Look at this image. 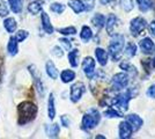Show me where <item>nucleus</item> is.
I'll use <instances>...</instances> for the list:
<instances>
[{
  "label": "nucleus",
  "mask_w": 155,
  "mask_h": 139,
  "mask_svg": "<svg viewBox=\"0 0 155 139\" xmlns=\"http://www.w3.org/2000/svg\"><path fill=\"white\" fill-rule=\"evenodd\" d=\"M19 111V123L20 124H26L35 118L37 114V107L31 102H22L18 108Z\"/></svg>",
  "instance_id": "nucleus-1"
},
{
  "label": "nucleus",
  "mask_w": 155,
  "mask_h": 139,
  "mask_svg": "<svg viewBox=\"0 0 155 139\" xmlns=\"http://www.w3.org/2000/svg\"><path fill=\"white\" fill-rule=\"evenodd\" d=\"M124 43H125V38H124L123 35H120V34L114 35L112 40L110 41L109 53L114 61H118L122 58V51H123Z\"/></svg>",
  "instance_id": "nucleus-2"
},
{
  "label": "nucleus",
  "mask_w": 155,
  "mask_h": 139,
  "mask_svg": "<svg viewBox=\"0 0 155 139\" xmlns=\"http://www.w3.org/2000/svg\"><path fill=\"white\" fill-rule=\"evenodd\" d=\"M101 115L96 109H89L88 113L82 117V127L84 130H91L100 123Z\"/></svg>",
  "instance_id": "nucleus-3"
},
{
  "label": "nucleus",
  "mask_w": 155,
  "mask_h": 139,
  "mask_svg": "<svg viewBox=\"0 0 155 139\" xmlns=\"http://www.w3.org/2000/svg\"><path fill=\"white\" fill-rule=\"evenodd\" d=\"M112 86L116 91H120L126 88L130 82V78L127 73H117L112 77Z\"/></svg>",
  "instance_id": "nucleus-4"
},
{
  "label": "nucleus",
  "mask_w": 155,
  "mask_h": 139,
  "mask_svg": "<svg viewBox=\"0 0 155 139\" xmlns=\"http://www.w3.org/2000/svg\"><path fill=\"white\" fill-rule=\"evenodd\" d=\"M146 27H147L146 20L143 18H141V16H138V18H134L133 20L131 21V23H130V30H131V34L133 36H138Z\"/></svg>",
  "instance_id": "nucleus-5"
},
{
  "label": "nucleus",
  "mask_w": 155,
  "mask_h": 139,
  "mask_svg": "<svg viewBox=\"0 0 155 139\" xmlns=\"http://www.w3.org/2000/svg\"><path fill=\"white\" fill-rule=\"evenodd\" d=\"M86 92V86L82 82H77L71 87V100L72 102H78L81 99L82 94Z\"/></svg>",
  "instance_id": "nucleus-6"
},
{
  "label": "nucleus",
  "mask_w": 155,
  "mask_h": 139,
  "mask_svg": "<svg viewBox=\"0 0 155 139\" xmlns=\"http://www.w3.org/2000/svg\"><path fill=\"white\" fill-rule=\"evenodd\" d=\"M82 70L88 78H93L95 74V60L91 57H86L82 60Z\"/></svg>",
  "instance_id": "nucleus-7"
},
{
  "label": "nucleus",
  "mask_w": 155,
  "mask_h": 139,
  "mask_svg": "<svg viewBox=\"0 0 155 139\" xmlns=\"http://www.w3.org/2000/svg\"><path fill=\"white\" fill-rule=\"evenodd\" d=\"M126 121L129 122V124L131 125V127H132V131H133V132L138 131V130L142 126V124H143V121L141 119V117L138 116V115H136V114L129 115L127 118H126Z\"/></svg>",
  "instance_id": "nucleus-8"
},
{
  "label": "nucleus",
  "mask_w": 155,
  "mask_h": 139,
  "mask_svg": "<svg viewBox=\"0 0 155 139\" xmlns=\"http://www.w3.org/2000/svg\"><path fill=\"white\" fill-rule=\"evenodd\" d=\"M132 133H133L132 127H131L127 121H124V122L119 123V138L127 139L132 136Z\"/></svg>",
  "instance_id": "nucleus-9"
},
{
  "label": "nucleus",
  "mask_w": 155,
  "mask_h": 139,
  "mask_svg": "<svg viewBox=\"0 0 155 139\" xmlns=\"http://www.w3.org/2000/svg\"><path fill=\"white\" fill-rule=\"evenodd\" d=\"M139 45H140L141 51L142 52H145V53L152 52V51H154V49H155L154 42L150 40V38H148V37H146V38H143V40L140 41Z\"/></svg>",
  "instance_id": "nucleus-10"
},
{
  "label": "nucleus",
  "mask_w": 155,
  "mask_h": 139,
  "mask_svg": "<svg viewBox=\"0 0 155 139\" xmlns=\"http://www.w3.org/2000/svg\"><path fill=\"white\" fill-rule=\"evenodd\" d=\"M95 57H96L97 61L100 63V65L105 66L108 63V52L102 49V48H96L95 49Z\"/></svg>",
  "instance_id": "nucleus-11"
},
{
  "label": "nucleus",
  "mask_w": 155,
  "mask_h": 139,
  "mask_svg": "<svg viewBox=\"0 0 155 139\" xmlns=\"http://www.w3.org/2000/svg\"><path fill=\"white\" fill-rule=\"evenodd\" d=\"M116 23H117V18L114 15V14H111L109 15V18H108V20L105 21V29H107V33L108 35H114L115 34V29H116Z\"/></svg>",
  "instance_id": "nucleus-12"
},
{
  "label": "nucleus",
  "mask_w": 155,
  "mask_h": 139,
  "mask_svg": "<svg viewBox=\"0 0 155 139\" xmlns=\"http://www.w3.org/2000/svg\"><path fill=\"white\" fill-rule=\"evenodd\" d=\"M42 26L43 29L45 30V33L52 34L53 33V27H52L51 22H50V18L46 13H42Z\"/></svg>",
  "instance_id": "nucleus-13"
},
{
  "label": "nucleus",
  "mask_w": 155,
  "mask_h": 139,
  "mask_svg": "<svg viewBox=\"0 0 155 139\" xmlns=\"http://www.w3.org/2000/svg\"><path fill=\"white\" fill-rule=\"evenodd\" d=\"M68 5L74 11V13L77 14H80L81 12L84 11V5L81 0H70L68 1Z\"/></svg>",
  "instance_id": "nucleus-14"
},
{
  "label": "nucleus",
  "mask_w": 155,
  "mask_h": 139,
  "mask_svg": "<svg viewBox=\"0 0 155 139\" xmlns=\"http://www.w3.org/2000/svg\"><path fill=\"white\" fill-rule=\"evenodd\" d=\"M46 68V73L51 78V79H57L58 78V71H57V67L54 66V64L52 63L51 60H48L45 65Z\"/></svg>",
  "instance_id": "nucleus-15"
},
{
  "label": "nucleus",
  "mask_w": 155,
  "mask_h": 139,
  "mask_svg": "<svg viewBox=\"0 0 155 139\" xmlns=\"http://www.w3.org/2000/svg\"><path fill=\"white\" fill-rule=\"evenodd\" d=\"M48 115H49V118L50 119H53L54 116H56V107H54V98H53V94H50V96H49Z\"/></svg>",
  "instance_id": "nucleus-16"
},
{
  "label": "nucleus",
  "mask_w": 155,
  "mask_h": 139,
  "mask_svg": "<svg viewBox=\"0 0 155 139\" xmlns=\"http://www.w3.org/2000/svg\"><path fill=\"white\" fill-rule=\"evenodd\" d=\"M7 50H8V52L9 55H12V56H15L18 51H19V49H18V41L15 37H11L9 41H8V44H7Z\"/></svg>",
  "instance_id": "nucleus-17"
},
{
  "label": "nucleus",
  "mask_w": 155,
  "mask_h": 139,
  "mask_svg": "<svg viewBox=\"0 0 155 139\" xmlns=\"http://www.w3.org/2000/svg\"><path fill=\"white\" fill-rule=\"evenodd\" d=\"M60 78H61V81L65 82V84H68L71 82L72 80H74L75 78V73L71 71V70H64L61 74H60Z\"/></svg>",
  "instance_id": "nucleus-18"
},
{
  "label": "nucleus",
  "mask_w": 155,
  "mask_h": 139,
  "mask_svg": "<svg viewBox=\"0 0 155 139\" xmlns=\"http://www.w3.org/2000/svg\"><path fill=\"white\" fill-rule=\"evenodd\" d=\"M4 26H5V28H6V30L8 31V33H14V31L16 30L18 25H16L15 19H13V18H8V19H6V20L4 21Z\"/></svg>",
  "instance_id": "nucleus-19"
},
{
  "label": "nucleus",
  "mask_w": 155,
  "mask_h": 139,
  "mask_svg": "<svg viewBox=\"0 0 155 139\" xmlns=\"http://www.w3.org/2000/svg\"><path fill=\"white\" fill-rule=\"evenodd\" d=\"M120 68L123 70V71H125V72L130 73L131 75H137V73H138V71H137V68L131 63H129V61H123V63H120Z\"/></svg>",
  "instance_id": "nucleus-20"
},
{
  "label": "nucleus",
  "mask_w": 155,
  "mask_h": 139,
  "mask_svg": "<svg viewBox=\"0 0 155 139\" xmlns=\"http://www.w3.org/2000/svg\"><path fill=\"white\" fill-rule=\"evenodd\" d=\"M91 22H93V25L97 28H102V27L105 25V16H104L103 14H95L94 15V18L91 19Z\"/></svg>",
  "instance_id": "nucleus-21"
},
{
  "label": "nucleus",
  "mask_w": 155,
  "mask_h": 139,
  "mask_svg": "<svg viewBox=\"0 0 155 139\" xmlns=\"http://www.w3.org/2000/svg\"><path fill=\"white\" fill-rule=\"evenodd\" d=\"M8 4L14 13L19 14L22 12V0H8Z\"/></svg>",
  "instance_id": "nucleus-22"
},
{
  "label": "nucleus",
  "mask_w": 155,
  "mask_h": 139,
  "mask_svg": "<svg viewBox=\"0 0 155 139\" xmlns=\"http://www.w3.org/2000/svg\"><path fill=\"white\" fill-rule=\"evenodd\" d=\"M91 36H93V31H91V28H89L88 26L82 27V29H81V34H80L81 40L84 41V42H88V41L91 38Z\"/></svg>",
  "instance_id": "nucleus-23"
},
{
  "label": "nucleus",
  "mask_w": 155,
  "mask_h": 139,
  "mask_svg": "<svg viewBox=\"0 0 155 139\" xmlns=\"http://www.w3.org/2000/svg\"><path fill=\"white\" fill-rule=\"evenodd\" d=\"M68 60L70 64L73 67H77L79 65V50H72L71 52L68 53Z\"/></svg>",
  "instance_id": "nucleus-24"
},
{
  "label": "nucleus",
  "mask_w": 155,
  "mask_h": 139,
  "mask_svg": "<svg viewBox=\"0 0 155 139\" xmlns=\"http://www.w3.org/2000/svg\"><path fill=\"white\" fill-rule=\"evenodd\" d=\"M138 5H139V9L141 12H147L153 7V1L152 0H137Z\"/></svg>",
  "instance_id": "nucleus-25"
},
{
  "label": "nucleus",
  "mask_w": 155,
  "mask_h": 139,
  "mask_svg": "<svg viewBox=\"0 0 155 139\" xmlns=\"http://www.w3.org/2000/svg\"><path fill=\"white\" fill-rule=\"evenodd\" d=\"M45 132L49 137H57L59 133V125L58 124H51L45 127Z\"/></svg>",
  "instance_id": "nucleus-26"
},
{
  "label": "nucleus",
  "mask_w": 155,
  "mask_h": 139,
  "mask_svg": "<svg viewBox=\"0 0 155 139\" xmlns=\"http://www.w3.org/2000/svg\"><path fill=\"white\" fill-rule=\"evenodd\" d=\"M28 11L31 14H34V15L39 13L42 11V4L39 1H32V2L29 4V6H28Z\"/></svg>",
  "instance_id": "nucleus-27"
},
{
  "label": "nucleus",
  "mask_w": 155,
  "mask_h": 139,
  "mask_svg": "<svg viewBox=\"0 0 155 139\" xmlns=\"http://www.w3.org/2000/svg\"><path fill=\"white\" fill-rule=\"evenodd\" d=\"M125 55L127 57H134L137 55V45L134 43H129L125 48Z\"/></svg>",
  "instance_id": "nucleus-28"
},
{
  "label": "nucleus",
  "mask_w": 155,
  "mask_h": 139,
  "mask_svg": "<svg viewBox=\"0 0 155 139\" xmlns=\"http://www.w3.org/2000/svg\"><path fill=\"white\" fill-rule=\"evenodd\" d=\"M120 6L125 12H131L134 7L133 0H120Z\"/></svg>",
  "instance_id": "nucleus-29"
},
{
  "label": "nucleus",
  "mask_w": 155,
  "mask_h": 139,
  "mask_svg": "<svg viewBox=\"0 0 155 139\" xmlns=\"http://www.w3.org/2000/svg\"><path fill=\"white\" fill-rule=\"evenodd\" d=\"M104 116L108 118H115V117H122L120 113H118L117 110H115L114 108H109L108 110L104 111Z\"/></svg>",
  "instance_id": "nucleus-30"
},
{
  "label": "nucleus",
  "mask_w": 155,
  "mask_h": 139,
  "mask_svg": "<svg viewBox=\"0 0 155 139\" xmlns=\"http://www.w3.org/2000/svg\"><path fill=\"white\" fill-rule=\"evenodd\" d=\"M50 8H51L52 12H54L57 14H61L65 11V6L63 4H59V2H53Z\"/></svg>",
  "instance_id": "nucleus-31"
},
{
  "label": "nucleus",
  "mask_w": 155,
  "mask_h": 139,
  "mask_svg": "<svg viewBox=\"0 0 155 139\" xmlns=\"http://www.w3.org/2000/svg\"><path fill=\"white\" fill-rule=\"evenodd\" d=\"M59 33L67 36V35H75L77 34V29L74 27H66V28H63L59 30Z\"/></svg>",
  "instance_id": "nucleus-32"
},
{
  "label": "nucleus",
  "mask_w": 155,
  "mask_h": 139,
  "mask_svg": "<svg viewBox=\"0 0 155 139\" xmlns=\"http://www.w3.org/2000/svg\"><path fill=\"white\" fill-rule=\"evenodd\" d=\"M84 5V11H91L95 6V0H82Z\"/></svg>",
  "instance_id": "nucleus-33"
},
{
  "label": "nucleus",
  "mask_w": 155,
  "mask_h": 139,
  "mask_svg": "<svg viewBox=\"0 0 155 139\" xmlns=\"http://www.w3.org/2000/svg\"><path fill=\"white\" fill-rule=\"evenodd\" d=\"M27 37H28V33L25 31V30H19L16 33V36H15L16 41H19V42H22L23 40H26Z\"/></svg>",
  "instance_id": "nucleus-34"
},
{
  "label": "nucleus",
  "mask_w": 155,
  "mask_h": 139,
  "mask_svg": "<svg viewBox=\"0 0 155 139\" xmlns=\"http://www.w3.org/2000/svg\"><path fill=\"white\" fill-rule=\"evenodd\" d=\"M59 42H60V43L64 45L65 50H67V51H68V50H71V48H72L71 42L67 40V38H60V40H59Z\"/></svg>",
  "instance_id": "nucleus-35"
},
{
  "label": "nucleus",
  "mask_w": 155,
  "mask_h": 139,
  "mask_svg": "<svg viewBox=\"0 0 155 139\" xmlns=\"http://www.w3.org/2000/svg\"><path fill=\"white\" fill-rule=\"evenodd\" d=\"M8 14V8H7V5H5L4 2L0 4V16H6Z\"/></svg>",
  "instance_id": "nucleus-36"
},
{
  "label": "nucleus",
  "mask_w": 155,
  "mask_h": 139,
  "mask_svg": "<svg viewBox=\"0 0 155 139\" xmlns=\"http://www.w3.org/2000/svg\"><path fill=\"white\" fill-rule=\"evenodd\" d=\"M147 95H148L149 98H152V99H155V84L154 85H152V86L148 88Z\"/></svg>",
  "instance_id": "nucleus-37"
},
{
  "label": "nucleus",
  "mask_w": 155,
  "mask_h": 139,
  "mask_svg": "<svg viewBox=\"0 0 155 139\" xmlns=\"http://www.w3.org/2000/svg\"><path fill=\"white\" fill-rule=\"evenodd\" d=\"M53 55H56L57 57H61V56L64 55V52H63V50H61L60 48L56 46V48H53Z\"/></svg>",
  "instance_id": "nucleus-38"
},
{
  "label": "nucleus",
  "mask_w": 155,
  "mask_h": 139,
  "mask_svg": "<svg viewBox=\"0 0 155 139\" xmlns=\"http://www.w3.org/2000/svg\"><path fill=\"white\" fill-rule=\"evenodd\" d=\"M61 123H63V125L64 126H70V119L67 116H61Z\"/></svg>",
  "instance_id": "nucleus-39"
},
{
  "label": "nucleus",
  "mask_w": 155,
  "mask_h": 139,
  "mask_svg": "<svg viewBox=\"0 0 155 139\" xmlns=\"http://www.w3.org/2000/svg\"><path fill=\"white\" fill-rule=\"evenodd\" d=\"M149 33L152 34L153 36H155V21H152L149 23Z\"/></svg>",
  "instance_id": "nucleus-40"
},
{
  "label": "nucleus",
  "mask_w": 155,
  "mask_h": 139,
  "mask_svg": "<svg viewBox=\"0 0 155 139\" xmlns=\"http://www.w3.org/2000/svg\"><path fill=\"white\" fill-rule=\"evenodd\" d=\"M115 0H101V4L102 5H109L111 2H114Z\"/></svg>",
  "instance_id": "nucleus-41"
},
{
  "label": "nucleus",
  "mask_w": 155,
  "mask_h": 139,
  "mask_svg": "<svg viewBox=\"0 0 155 139\" xmlns=\"http://www.w3.org/2000/svg\"><path fill=\"white\" fill-rule=\"evenodd\" d=\"M153 64H154V66H155V58H154V61H153Z\"/></svg>",
  "instance_id": "nucleus-42"
}]
</instances>
